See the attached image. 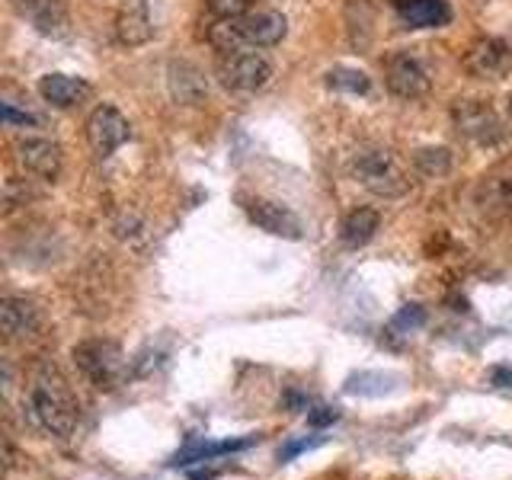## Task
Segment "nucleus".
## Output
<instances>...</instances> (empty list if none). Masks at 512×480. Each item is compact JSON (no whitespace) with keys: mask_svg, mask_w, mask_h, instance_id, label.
Returning <instances> with one entry per match:
<instances>
[{"mask_svg":"<svg viewBox=\"0 0 512 480\" xmlns=\"http://www.w3.org/2000/svg\"><path fill=\"white\" fill-rule=\"evenodd\" d=\"M324 442V436H308V439H295V442H288L282 452H279V458L282 461H292L295 455H301V452H308V448H314V445H320Z\"/></svg>","mask_w":512,"mask_h":480,"instance_id":"nucleus-25","label":"nucleus"},{"mask_svg":"<svg viewBox=\"0 0 512 480\" xmlns=\"http://www.w3.org/2000/svg\"><path fill=\"white\" fill-rule=\"evenodd\" d=\"M327 84L333 90H346V93H368L372 80H368L365 71H359V68H333L327 74Z\"/></svg>","mask_w":512,"mask_h":480,"instance_id":"nucleus-22","label":"nucleus"},{"mask_svg":"<svg viewBox=\"0 0 512 480\" xmlns=\"http://www.w3.org/2000/svg\"><path fill=\"white\" fill-rule=\"evenodd\" d=\"M247 215L256 228H263L272 237H288V240H298L301 237V221L288 212V208L269 202V199H250L247 202Z\"/></svg>","mask_w":512,"mask_h":480,"instance_id":"nucleus-10","label":"nucleus"},{"mask_svg":"<svg viewBox=\"0 0 512 480\" xmlns=\"http://www.w3.org/2000/svg\"><path fill=\"white\" fill-rule=\"evenodd\" d=\"M349 173L356 183L381 199H400L410 192V173L391 148L384 144H362L349 160Z\"/></svg>","mask_w":512,"mask_h":480,"instance_id":"nucleus-2","label":"nucleus"},{"mask_svg":"<svg viewBox=\"0 0 512 480\" xmlns=\"http://www.w3.org/2000/svg\"><path fill=\"white\" fill-rule=\"evenodd\" d=\"M247 445H253V439H234V442H215V445H205V442H199V445H189L186 452H180L173 458V464L180 468V464H196V461H212V458H218V455H231V452H240V448H247Z\"/></svg>","mask_w":512,"mask_h":480,"instance_id":"nucleus-20","label":"nucleus"},{"mask_svg":"<svg viewBox=\"0 0 512 480\" xmlns=\"http://www.w3.org/2000/svg\"><path fill=\"white\" fill-rule=\"evenodd\" d=\"M452 122H455L458 132L464 138H471L474 144H496V141H503V135H506L500 119H496V112L487 103H480V100L458 103L452 109Z\"/></svg>","mask_w":512,"mask_h":480,"instance_id":"nucleus-7","label":"nucleus"},{"mask_svg":"<svg viewBox=\"0 0 512 480\" xmlns=\"http://www.w3.org/2000/svg\"><path fill=\"white\" fill-rule=\"evenodd\" d=\"M0 327H4L7 340H26L42 327V314L26 298H4L0 301Z\"/></svg>","mask_w":512,"mask_h":480,"instance_id":"nucleus-15","label":"nucleus"},{"mask_svg":"<svg viewBox=\"0 0 512 480\" xmlns=\"http://www.w3.org/2000/svg\"><path fill=\"white\" fill-rule=\"evenodd\" d=\"M16 160L23 164V170L42 176V180H58L61 176V148L52 138H20L16 141Z\"/></svg>","mask_w":512,"mask_h":480,"instance_id":"nucleus-9","label":"nucleus"},{"mask_svg":"<svg viewBox=\"0 0 512 480\" xmlns=\"http://www.w3.org/2000/svg\"><path fill=\"white\" fill-rule=\"evenodd\" d=\"M512 68V45L503 39H477L464 55V71L477 80H500Z\"/></svg>","mask_w":512,"mask_h":480,"instance_id":"nucleus-8","label":"nucleus"},{"mask_svg":"<svg viewBox=\"0 0 512 480\" xmlns=\"http://www.w3.org/2000/svg\"><path fill=\"white\" fill-rule=\"evenodd\" d=\"M384 80H388V90L400 96V100H420L432 87L426 64L410 52H394L384 61Z\"/></svg>","mask_w":512,"mask_h":480,"instance_id":"nucleus-5","label":"nucleus"},{"mask_svg":"<svg viewBox=\"0 0 512 480\" xmlns=\"http://www.w3.org/2000/svg\"><path fill=\"white\" fill-rule=\"evenodd\" d=\"M119 39L125 45H144L151 36H154V26H151V16L141 4L138 7H128L119 13Z\"/></svg>","mask_w":512,"mask_h":480,"instance_id":"nucleus-18","label":"nucleus"},{"mask_svg":"<svg viewBox=\"0 0 512 480\" xmlns=\"http://www.w3.org/2000/svg\"><path fill=\"white\" fill-rule=\"evenodd\" d=\"M253 0H208V13L215 16V20H237V16L250 13Z\"/></svg>","mask_w":512,"mask_h":480,"instance_id":"nucleus-23","label":"nucleus"},{"mask_svg":"<svg viewBox=\"0 0 512 480\" xmlns=\"http://www.w3.org/2000/svg\"><path fill=\"white\" fill-rule=\"evenodd\" d=\"M506 173V164L503 167H496L493 173L484 176V183H480L477 189V202L484 205V208H503L509 199H512V176H503Z\"/></svg>","mask_w":512,"mask_h":480,"instance_id":"nucleus-19","label":"nucleus"},{"mask_svg":"<svg viewBox=\"0 0 512 480\" xmlns=\"http://www.w3.org/2000/svg\"><path fill=\"white\" fill-rule=\"evenodd\" d=\"M10 4L45 36H64L68 32V10H64L61 0H10Z\"/></svg>","mask_w":512,"mask_h":480,"instance_id":"nucleus-14","label":"nucleus"},{"mask_svg":"<svg viewBox=\"0 0 512 480\" xmlns=\"http://www.w3.org/2000/svg\"><path fill=\"white\" fill-rule=\"evenodd\" d=\"M23 407H26L29 423L55 439H68L80 420L77 397L71 394L68 381L58 372H52V368H42V372L32 378Z\"/></svg>","mask_w":512,"mask_h":480,"instance_id":"nucleus-1","label":"nucleus"},{"mask_svg":"<svg viewBox=\"0 0 512 480\" xmlns=\"http://www.w3.org/2000/svg\"><path fill=\"white\" fill-rule=\"evenodd\" d=\"M237 23L247 45H279L288 32V23L279 10H250L237 16Z\"/></svg>","mask_w":512,"mask_h":480,"instance_id":"nucleus-11","label":"nucleus"},{"mask_svg":"<svg viewBox=\"0 0 512 480\" xmlns=\"http://www.w3.org/2000/svg\"><path fill=\"white\" fill-rule=\"evenodd\" d=\"M218 77H221V84L234 93H256L272 80V61L263 52H247V48H240V52H231L221 58Z\"/></svg>","mask_w":512,"mask_h":480,"instance_id":"nucleus-4","label":"nucleus"},{"mask_svg":"<svg viewBox=\"0 0 512 480\" xmlns=\"http://www.w3.org/2000/svg\"><path fill=\"white\" fill-rule=\"evenodd\" d=\"M167 84H170V96L183 106H202L208 96V80L205 74L189 61H173L167 71Z\"/></svg>","mask_w":512,"mask_h":480,"instance_id":"nucleus-12","label":"nucleus"},{"mask_svg":"<svg viewBox=\"0 0 512 480\" xmlns=\"http://www.w3.org/2000/svg\"><path fill=\"white\" fill-rule=\"evenodd\" d=\"M506 112H509V119H512V93H509V103H506Z\"/></svg>","mask_w":512,"mask_h":480,"instance_id":"nucleus-27","label":"nucleus"},{"mask_svg":"<svg viewBox=\"0 0 512 480\" xmlns=\"http://www.w3.org/2000/svg\"><path fill=\"white\" fill-rule=\"evenodd\" d=\"M378 224H381V215L375 208H352L340 224V240L346 247H365L368 240L375 237Z\"/></svg>","mask_w":512,"mask_h":480,"instance_id":"nucleus-17","label":"nucleus"},{"mask_svg":"<svg viewBox=\"0 0 512 480\" xmlns=\"http://www.w3.org/2000/svg\"><path fill=\"white\" fill-rule=\"evenodd\" d=\"M308 420H311L314 426L333 423V420H336V410H330V407H317V413H308Z\"/></svg>","mask_w":512,"mask_h":480,"instance_id":"nucleus-26","label":"nucleus"},{"mask_svg":"<svg viewBox=\"0 0 512 480\" xmlns=\"http://www.w3.org/2000/svg\"><path fill=\"white\" fill-rule=\"evenodd\" d=\"M391 7L410 29H439L452 20V7L445 0H391Z\"/></svg>","mask_w":512,"mask_h":480,"instance_id":"nucleus-13","label":"nucleus"},{"mask_svg":"<svg viewBox=\"0 0 512 480\" xmlns=\"http://www.w3.org/2000/svg\"><path fill=\"white\" fill-rule=\"evenodd\" d=\"M4 122L10 128H39V116L26 109H16V103H4Z\"/></svg>","mask_w":512,"mask_h":480,"instance_id":"nucleus-24","label":"nucleus"},{"mask_svg":"<svg viewBox=\"0 0 512 480\" xmlns=\"http://www.w3.org/2000/svg\"><path fill=\"white\" fill-rule=\"evenodd\" d=\"M39 93L45 103H52L58 109H68V106H77L84 103L90 96V84L80 77H68V74H45L39 80Z\"/></svg>","mask_w":512,"mask_h":480,"instance_id":"nucleus-16","label":"nucleus"},{"mask_svg":"<svg viewBox=\"0 0 512 480\" xmlns=\"http://www.w3.org/2000/svg\"><path fill=\"white\" fill-rule=\"evenodd\" d=\"M74 362L96 388H116L125 375L122 349L109 340H87V343L74 346Z\"/></svg>","mask_w":512,"mask_h":480,"instance_id":"nucleus-3","label":"nucleus"},{"mask_svg":"<svg viewBox=\"0 0 512 480\" xmlns=\"http://www.w3.org/2000/svg\"><path fill=\"white\" fill-rule=\"evenodd\" d=\"M413 164L423 176H445L448 170H452V154H448L445 148H423V151L413 154Z\"/></svg>","mask_w":512,"mask_h":480,"instance_id":"nucleus-21","label":"nucleus"},{"mask_svg":"<svg viewBox=\"0 0 512 480\" xmlns=\"http://www.w3.org/2000/svg\"><path fill=\"white\" fill-rule=\"evenodd\" d=\"M132 138V125H128V119L122 116V112L116 106H96L90 112L87 119V144L90 151L96 157H109L116 148H122V144Z\"/></svg>","mask_w":512,"mask_h":480,"instance_id":"nucleus-6","label":"nucleus"}]
</instances>
